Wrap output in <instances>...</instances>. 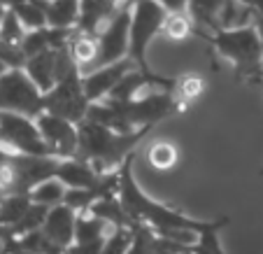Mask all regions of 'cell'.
<instances>
[{
    "label": "cell",
    "instance_id": "34",
    "mask_svg": "<svg viewBox=\"0 0 263 254\" xmlns=\"http://www.w3.org/2000/svg\"><path fill=\"white\" fill-rule=\"evenodd\" d=\"M252 24L256 26L258 42H261V59H263V16H258V14H252Z\"/></svg>",
    "mask_w": 263,
    "mask_h": 254
},
{
    "label": "cell",
    "instance_id": "8",
    "mask_svg": "<svg viewBox=\"0 0 263 254\" xmlns=\"http://www.w3.org/2000/svg\"><path fill=\"white\" fill-rule=\"evenodd\" d=\"M80 68V65L72 61L68 51V45L59 47V49H45V51H37L33 56H26L24 61V70L26 75L33 80V84L47 94L51 86L56 84L59 80H63L68 75L70 70Z\"/></svg>",
    "mask_w": 263,
    "mask_h": 254
},
{
    "label": "cell",
    "instance_id": "36",
    "mask_svg": "<svg viewBox=\"0 0 263 254\" xmlns=\"http://www.w3.org/2000/svg\"><path fill=\"white\" fill-rule=\"evenodd\" d=\"M3 14H5V3L0 0V19H3Z\"/></svg>",
    "mask_w": 263,
    "mask_h": 254
},
{
    "label": "cell",
    "instance_id": "18",
    "mask_svg": "<svg viewBox=\"0 0 263 254\" xmlns=\"http://www.w3.org/2000/svg\"><path fill=\"white\" fill-rule=\"evenodd\" d=\"M226 0H189L186 3V14L194 21L196 30L198 33H214V30L221 28V10Z\"/></svg>",
    "mask_w": 263,
    "mask_h": 254
},
{
    "label": "cell",
    "instance_id": "13",
    "mask_svg": "<svg viewBox=\"0 0 263 254\" xmlns=\"http://www.w3.org/2000/svg\"><path fill=\"white\" fill-rule=\"evenodd\" d=\"M74 217H77V212L70 205L56 203L47 210L45 222H42L40 229L54 245L68 249L74 240Z\"/></svg>",
    "mask_w": 263,
    "mask_h": 254
},
{
    "label": "cell",
    "instance_id": "2",
    "mask_svg": "<svg viewBox=\"0 0 263 254\" xmlns=\"http://www.w3.org/2000/svg\"><path fill=\"white\" fill-rule=\"evenodd\" d=\"M152 133V129H138L128 133H119L91 119H82L77 124V159L91 164L98 173L115 170L124 164V159L142 144V140Z\"/></svg>",
    "mask_w": 263,
    "mask_h": 254
},
{
    "label": "cell",
    "instance_id": "4",
    "mask_svg": "<svg viewBox=\"0 0 263 254\" xmlns=\"http://www.w3.org/2000/svg\"><path fill=\"white\" fill-rule=\"evenodd\" d=\"M168 12L156 0H140L130 7V24H128V59L142 72H152L147 65L149 45L163 28Z\"/></svg>",
    "mask_w": 263,
    "mask_h": 254
},
{
    "label": "cell",
    "instance_id": "10",
    "mask_svg": "<svg viewBox=\"0 0 263 254\" xmlns=\"http://www.w3.org/2000/svg\"><path fill=\"white\" fill-rule=\"evenodd\" d=\"M12 185L7 194H28L37 182L56 175V156H35V154H19L12 152Z\"/></svg>",
    "mask_w": 263,
    "mask_h": 254
},
{
    "label": "cell",
    "instance_id": "3",
    "mask_svg": "<svg viewBox=\"0 0 263 254\" xmlns=\"http://www.w3.org/2000/svg\"><path fill=\"white\" fill-rule=\"evenodd\" d=\"M200 40L212 45L221 59L231 61L238 80L261 82L263 80V59L256 26L249 21L242 26L219 28L214 33H198Z\"/></svg>",
    "mask_w": 263,
    "mask_h": 254
},
{
    "label": "cell",
    "instance_id": "9",
    "mask_svg": "<svg viewBox=\"0 0 263 254\" xmlns=\"http://www.w3.org/2000/svg\"><path fill=\"white\" fill-rule=\"evenodd\" d=\"M128 24H130V7L121 5L119 10L112 14V19L100 28V33L96 35V59L93 65H107L121 61L128 56Z\"/></svg>",
    "mask_w": 263,
    "mask_h": 254
},
{
    "label": "cell",
    "instance_id": "15",
    "mask_svg": "<svg viewBox=\"0 0 263 254\" xmlns=\"http://www.w3.org/2000/svg\"><path fill=\"white\" fill-rule=\"evenodd\" d=\"M65 252L63 247L54 245L42 229H33L28 233L0 238V254H59Z\"/></svg>",
    "mask_w": 263,
    "mask_h": 254
},
{
    "label": "cell",
    "instance_id": "30",
    "mask_svg": "<svg viewBox=\"0 0 263 254\" xmlns=\"http://www.w3.org/2000/svg\"><path fill=\"white\" fill-rule=\"evenodd\" d=\"M219 231L221 229H208L200 231L196 243L191 245V254H226L219 243Z\"/></svg>",
    "mask_w": 263,
    "mask_h": 254
},
{
    "label": "cell",
    "instance_id": "35",
    "mask_svg": "<svg viewBox=\"0 0 263 254\" xmlns=\"http://www.w3.org/2000/svg\"><path fill=\"white\" fill-rule=\"evenodd\" d=\"M121 3H124V5H128V7H133L135 3H140V0H121Z\"/></svg>",
    "mask_w": 263,
    "mask_h": 254
},
{
    "label": "cell",
    "instance_id": "24",
    "mask_svg": "<svg viewBox=\"0 0 263 254\" xmlns=\"http://www.w3.org/2000/svg\"><path fill=\"white\" fill-rule=\"evenodd\" d=\"M65 191H68V187H65L59 177H47V179H42V182H37V185L28 191V196L33 203L51 208V205H56V203H63Z\"/></svg>",
    "mask_w": 263,
    "mask_h": 254
},
{
    "label": "cell",
    "instance_id": "5",
    "mask_svg": "<svg viewBox=\"0 0 263 254\" xmlns=\"http://www.w3.org/2000/svg\"><path fill=\"white\" fill-rule=\"evenodd\" d=\"M0 110L37 117L45 110V94L33 84L24 68H7L0 75Z\"/></svg>",
    "mask_w": 263,
    "mask_h": 254
},
{
    "label": "cell",
    "instance_id": "39",
    "mask_svg": "<svg viewBox=\"0 0 263 254\" xmlns=\"http://www.w3.org/2000/svg\"><path fill=\"white\" fill-rule=\"evenodd\" d=\"M109 3H119V5H124V3H121V0H109Z\"/></svg>",
    "mask_w": 263,
    "mask_h": 254
},
{
    "label": "cell",
    "instance_id": "6",
    "mask_svg": "<svg viewBox=\"0 0 263 254\" xmlns=\"http://www.w3.org/2000/svg\"><path fill=\"white\" fill-rule=\"evenodd\" d=\"M0 142L5 144L7 150L19 152V154H35V156L49 154L35 117L21 115V112L0 110Z\"/></svg>",
    "mask_w": 263,
    "mask_h": 254
},
{
    "label": "cell",
    "instance_id": "19",
    "mask_svg": "<svg viewBox=\"0 0 263 254\" xmlns=\"http://www.w3.org/2000/svg\"><path fill=\"white\" fill-rule=\"evenodd\" d=\"M80 16V0H49L45 3V21L54 28H74Z\"/></svg>",
    "mask_w": 263,
    "mask_h": 254
},
{
    "label": "cell",
    "instance_id": "23",
    "mask_svg": "<svg viewBox=\"0 0 263 254\" xmlns=\"http://www.w3.org/2000/svg\"><path fill=\"white\" fill-rule=\"evenodd\" d=\"M96 47H98V42H96V35H89V33H82V30L72 28V35H70L68 40V51L70 56H72V61L77 65H93V59H96Z\"/></svg>",
    "mask_w": 263,
    "mask_h": 254
},
{
    "label": "cell",
    "instance_id": "14",
    "mask_svg": "<svg viewBox=\"0 0 263 254\" xmlns=\"http://www.w3.org/2000/svg\"><path fill=\"white\" fill-rule=\"evenodd\" d=\"M72 35V28H54V26H40V28H30L24 33L19 42V49L24 56H33L45 49H59L65 47Z\"/></svg>",
    "mask_w": 263,
    "mask_h": 254
},
{
    "label": "cell",
    "instance_id": "29",
    "mask_svg": "<svg viewBox=\"0 0 263 254\" xmlns=\"http://www.w3.org/2000/svg\"><path fill=\"white\" fill-rule=\"evenodd\" d=\"M24 33H26V28L21 26L19 16H16L10 7H5V14L0 19V40L7 42V45H19Z\"/></svg>",
    "mask_w": 263,
    "mask_h": 254
},
{
    "label": "cell",
    "instance_id": "33",
    "mask_svg": "<svg viewBox=\"0 0 263 254\" xmlns=\"http://www.w3.org/2000/svg\"><path fill=\"white\" fill-rule=\"evenodd\" d=\"M242 7H247L252 14H258V16H263V0H238Z\"/></svg>",
    "mask_w": 263,
    "mask_h": 254
},
{
    "label": "cell",
    "instance_id": "17",
    "mask_svg": "<svg viewBox=\"0 0 263 254\" xmlns=\"http://www.w3.org/2000/svg\"><path fill=\"white\" fill-rule=\"evenodd\" d=\"M54 177H59L68 189H86L100 177V173L86 161L77 159V156H68V159H59Z\"/></svg>",
    "mask_w": 263,
    "mask_h": 254
},
{
    "label": "cell",
    "instance_id": "31",
    "mask_svg": "<svg viewBox=\"0 0 263 254\" xmlns=\"http://www.w3.org/2000/svg\"><path fill=\"white\" fill-rule=\"evenodd\" d=\"M105 243V235L103 238H96V240H82V243H72L65 252L68 254H100Z\"/></svg>",
    "mask_w": 263,
    "mask_h": 254
},
{
    "label": "cell",
    "instance_id": "21",
    "mask_svg": "<svg viewBox=\"0 0 263 254\" xmlns=\"http://www.w3.org/2000/svg\"><path fill=\"white\" fill-rule=\"evenodd\" d=\"M205 94V80L200 75H182L175 77V86H173V96L179 105V112H184L191 103L200 98Z\"/></svg>",
    "mask_w": 263,
    "mask_h": 254
},
{
    "label": "cell",
    "instance_id": "26",
    "mask_svg": "<svg viewBox=\"0 0 263 254\" xmlns=\"http://www.w3.org/2000/svg\"><path fill=\"white\" fill-rule=\"evenodd\" d=\"M30 196L28 194H5V198L0 201V231H5L12 226L21 214L28 210Z\"/></svg>",
    "mask_w": 263,
    "mask_h": 254
},
{
    "label": "cell",
    "instance_id": "28",
    "mask_svg": "<svg viewBox=\"0 0 263 254\" xmlns=\"http://www.w3.org/2000/svg\"><path fill=\"white\" fill-rule=\"evenodd\" d=\"M194 30H196V26H194V21L189 19L186 12H175V14H165L161 33H165L170 40H175V42H182V40H186L189 35H194Z\"/></svg>",
    "mask_w": 263,
    "mask_h": 254
},
{
    "label": "cell",
    "instance_id": "32",
    "mask_svg": "<svg viewBox=\"0 0 263 254\" xmlns=\"http://www.w3.org/2000/svg\"><path fill=\"white\" fill-rule=\"evenodd\" d=\"M156 3H159L168 14H175V12H186V3H189V0H156Z\"/></svg>",
    "mask_w": 263,
    "mask_h": 254
},
{
    "label": "cell",
    "instance_id": "16",
    "mask_svg": "<svg viewBox=\"0 0 263 254\" xmlns=\"http://www.w3.org/2000/svg\"><path fill=\"white\" fill-rule=\"evenodd\" d=\"M119 7V3H109V0H80V16L74 28L89 35H98Z\"/></svg>",
    "mask_w": 263,
    "mask_h": 254
},
{
    "label": "cell",
    "instance_id": "11",
    "mask_svg": "<svg viewBox=\"0 0 263 254\" xmlns=\"http://www.w3.org/2000/svg\"><path fill=\"white\" fill-rule=\"evenodd\" d=\"M40 135L45 140L47 150L56 159H68L77 154V124L65 117H59L54 112H45L35 117Z\"/></svg>",
    "mask_w": 263,
    "mask_h": 254
},
{
    "label": "cell",
    "instance_id": "38",
    "mask_svg": "<svg viewBox=\"0 0 263 254\" xmlns=\"http://www.w3.org/2000/svg\"><path fill=\"white\" fill-rule=\"evenodd\" d=\"M35 3H40V5H45V3H49V0H35Z\"/></svg>",
    "mask_w": 263,
    "mask_h": 254
},
{
    "label": "cell",
    "instance_id": "27",
    "mask_svg": "<svg viewBox=\"0 0 263 254\" xmlns=\"http://www.w3.org/2000/svg\"><path fill=\"white\" fill-rule=\"evenodd\" d=\"M133 233H135V224L133 226H112L105 235V243L100 254H126V249L133 243Z\"/></svg>",
    "mask_w": 263,
    "mask_h": 254
},
{
    "label": "cell",
    "instance_id": "25",
    "mask_svg": "<svg viewBox=\"0 0 263 254\" xmlns=\"http://www.w3.org/2000/svg\"><path fill=\"white\" fill-rule=\"evenodd\" d=\"M147 159H149V164H152V168L165 173V170H173L175 166H177L179 150H177V144L170 142V140H156V142L149 147Z\"/></svg>",
    "mask_w": 263,
    "mask_h": 254
},
{
    "label": "cell",
    "instance_id": "12",
    "mask_svg": "<svg viewBox=\"0 0 263 254\" xmlns=\"http://www.w3.org/2000/svg\"><path fill=\"white\" fill-rule=\"evenodd\" d=\"M133 68H135V63L126 56V59L115 61V63L98 65L93 72H89V75H82V86H84V96L89 98V103L103 100L109 91L115 89L117 82Z\"/></svg>",
    "mask_w": 263,
    "mask_h": 254
},
{
    "label": "cell",
    "instance_id": "22",
    "mask_svg": "<svg viewBox=\"0 0 263 254\" xmlns=\"http://www.w3.org/2000/svg\"><path fill=\"white\" fill-rule=\"evenodd\" d=\"M3 3H5V7H10V10L19 16L21 26H24L26 30L47 26L45 5H40V3H35V0H3Z\"/></svg>",
    "mask_w": 263,
    "mask_h": 254
},
{
    "label": "cell",
    "instance_id": "20",
    "mask_svg": "<svg viewBox=\"0 0 263 254\" xmlns=\"http://www.w3.org/2000/svg\"><path fill=\"white\" fill-rule=\"evenodd\" d=\"M86 212H93L96 217L105 220L109 226H133V222L128 220V214H126V210H124V205H121L117 191L115 194H109V196H103L100 201H96Z\"/></svg>",
    "mask_w": 263,
    "mask_h": 254
},
{
    "label": "cell",
    "instance_id": "41",
    "mask_svg": "<svg viewBox=\"0 0 263 254\" xmlns=\"http://www.w3.org/2000/svg\"><path fill=\"white\" fill-rule=\"evenodd\" d=\"M258 175H263V168H261V173H258Z\"/></svg>",
    "mask_w": 263,
    "mask_h": 254
},
{
    "label": "cell",
    "instance_id": "40",
    "mask_svg": "<svg viewBox=\"0 0 263 254\" xmlns=\"http://www.w3.org/2000/svg\"><path fill=\"white\" fill-rule=\"evenodd\" d=\"M59 254H68V252H59Z\"/></svg>",
    "mask_w": 263,
    "mask_h": 254
},
{
    "label": "cell",
    "instance_id": "37",
    "mask_svg": "<svg viewBox=\"0 0 263 254\" xmlns=\"http://www.w3.org/2000/svg\"><path fill=\"white\" fill-rule=\"evenodd\" d=\"M5 194H7V191H5V189H3V185H0V201L5 198Z\"/></svg>",
    "mask_w": 263,
    "mask_h": 254
},
{
    "label": "cell",
    "instance_id": "1",
    "mask_svg": "<svg viewBox=\"0 0 263 254\" xmlns=\"http://www.w3.org/2000/svg\"><path fill=\"white\" fill-rule=\"evenodd\" d=\"M135 154L138 152L128 154L124 159V164L119 166V187H117V196H119L121 205H124L126 214H128V220L133 224H144L156 235H163V238L177 240V243H184V245L194 243L200 231L229 226L231 222L229 217L198 220V217H191V214L182 212L179 208H173V205L161 203V201L147 196L133 173Z\"/></svg>",
    "mask_w": 263,
    "mask_h": 254
},
{
    "label": "cell",
    "instance_id": "7",
    "mask_svg": "<svg viewBox=\"0 0 263 254\" xmlns=\"http://www.w3.org/2000/svg\"><path fill=\"white\" fill-rule=\"evenodd\" d=\"M89 98L84 96L82 86V70H70L63 80H59L49 91L45 94V112H54L59 117L80 124L89 110Z\"/></svg>",
    "mask_w": 263,
    "mask_h": 254
}]
</instances>
